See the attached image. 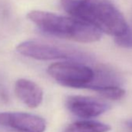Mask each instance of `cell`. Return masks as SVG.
Segmentation results:
<instances>
[{
    "label": "cell",
    "instance_id": "obj_1",
    "mask_svg": "<svg viewBox=\"0 0 132 132\" xmlns=\"http://www.w3.org/2000/svg\"><path fill=\"white\" fill-rule=\"evenodd\" d=\"M61 5L73 17L115 37L130 27L122 13L107 0H61Z\"/></svg>",
    "mask_w": 132,
    "mask_h": 132
},
{
    "label": "cell",
    "instance_id": "obj_2",
    "mask_svg": "<svg viewBox=\"0 0 132 132\" xmlns=\"http://www.w3.org/2000/svg\"><path fill=\"white\" fill-rule=\"evenodd\" d=\"M27 19L44 33L80 43H93L101 37V31L93 25L77 18L57 15L52 13L32 10Z\"/></svg>",
    "mask_w": 132,
    "mask_h": 132
},
{
    "label": "cell",
    "instance_id": "obj_3",
    "mask_svg": "<svg viewBox=\"0 0 132 132\" xmlns=\"http://www.w3.org/2000/svg\"><path fill=\"white\" fill-rule=\"evenodd\" d=\"M16 51L23 56L42 61L54 59L86 61L89 59L85 53L74 47L40 40L21 42L17 45Z\"/></svg>",
    "mask_w": 132,
    "mask_h": 132
},
{
    "label": "cell",
    "instance_id": "obj_4",
    "mask_svg": "<svg viewBox=\"0 0 132 132\" xmlns=\"http://www.w3.org/2000/svg\"><path fill=\"white\" fill-rule=\"evenodd\" d=\"M48 75L61 86L88 88L94 79L95 71L80 62H57L47 69Z\"/></svg>",
    "mask_w": 132,
    "mask_h": 132
},
{
    "label": "cell",
    "instance_id": "obj_5",
    "mask_svg": "<svg viewBox=\"0 0 132 132\" xmlns=\"http://www.w3.org/2000/svg\"><path fill=\"white\" fill-rule=\"evenodd\" d=\"M0 126L16 132H44L46 121L44 118L28 113L0 112Z\"/></svg>",
    "mask_w": 132,
    "mask_h": 132
},
{
    "label": "cell",
    "instance_id": "obj_6",
    "mask_svg": "<svg viewBox=\"0 0 132 132\" xmlns=\"http://www.w3.org/2000/svg\"><path fill=\"white\" fill-rule=\"evenodd\" d=\"M66 106L73 114L84 119L100 116L110 108V106L103 101L83 96H71L68 97Z\"/></svg>",
    "mask_w": 132,
    "mask_h": 132
},
{
    "label": "cell",
    "instance_id": "obj_7",
    "mask_svg": "<svg viewBox=\"0 0 132 132\" xmlns=\"http://www.w3.org/2000/svg\"><path fill=\"white\" fill-rule=\"evenodd\" d=\"M15 93L30 108L39 106L44 96L42 89L34 82L26 79H20L16 82Z\"/></svg>",
    "mask_w": 132,
    "mask_h": 132
},
{
    "label": "cell",
    "instance_id": "obj_8",
    "mask_svg": "<svg viewBox=\"0 0 132 132\" xmlns=\"http://www.w3.org/2000/svg\"><path fill=\"white\" fill-rule=\"evenodd\" d=\"M94 79L87 89H90L96 92L103 87L120 86V78L114 71L107 69L106 67H103V66L94 69Z\"/></svg>",
    "mask_w": 132,
    "mask_h": 132
},
{
    "label": "cell",
    "instance_id": "obj_9",
    "mask_svg": "<svg viewBox=\"0 0 132 132\" xmlns=\"http://www.w3.org/2000/svg\"><path fill=\"white\" fill-rule=\"evenodd\" d=\"M110 126L98 121L79 120L69 124L63 132H108Z\"/></svg>",
    "mask_w": 132,
    "mask_h": 132
},
{
    "label": "cell",
    "instance_id": "obj_10",
    "mask_svg": "<svg viewBox=\"0 0 132 132\" xmlns=\"http://www.w3.org/2000/svg\"><path fill=\"white\" fill-rule=\"evenodd\" d=\"M100 96L110 100H120L125 95V90L120 87V86H111L103 87L96 91Z\"/></svg>",
    "mask_w": 132,
    "mask_h": 132
},
{
    "label": "cell",
    "instance_id": "obj_11",
    "mask_svg": "<svg viewBox=\"0 0 132 132\" xmlns=\"http://www.w3.org/2000/svg\"><path fill=\"white\" fill-rule=\"evenodd\" d=\"M115 42L120 47L132 48V29L129 27L122 35L115 37Z\"/></svg>",
    "mask_w": 132,
    "mask_h": 132
}]
</instances>
